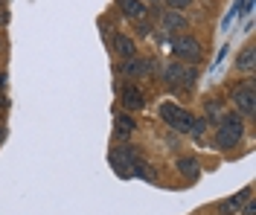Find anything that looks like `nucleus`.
<instances>
[{
    "label": "nucleus",
    "instance_id": "1",
    "mask_svg": "<svg viewBox=\"0 0 256 215\" xmlns=\"http://www.w3.org/2000/svg\"><path fill=\"white\" fill-rule=\"evenodd\" d=\"M160 116H163V122L172 125L175 131H190V134L204 131V122H198L190 111H184V108H178V105H163V108H160Z\"/></svg>",
    "mask_w": 256,
    "mask_h": 215
},
{
    "label": "nucleus",
    "instance_id": "2",
    "mask_svg": "<svg viewBox=\"0 0 256 215\" xmlns=\"http://www.w3.org/2000/svg\"><path fill=\"white\" fill-rule=\"evenodd\" d=\"M218 122H222V125H218V131H216V146L227 151V149H233V146L242 140L244 125H242L239 114H227V116H222Z\"/></svg>",
    "mask_w": 256,
    "mask_h": 215
},
{
    "label": "nucleus",
    "instance_id": "3",
    "mask_svg": "<svg viewBox=\"0 0 256 215\" xmlns=\"http://www.w3.org/2000/svg\"><path fill=\"white\" fill-rule=\"evenodd\" d=\"M172 50L180 61H201V44L192 38V35H178L175 41H172Z\"/></svg>",
    "mask_w": 256,
    "mask_h": 215
},
{
    "label": "nucleus",
    "instance_id": "4",
    "mask_svg": "<svg viewBox=\"0 0 256 215\" xmlns=\"http://www.w3.org/2000/svg\"><path fill=\"white\" fill-rule=\"evenodd\" d=\"M166 82L175 84V87H190L195 82V70L186 64H180V61H175V64L166 67Z\"/></svg>",
    "mask_w": 256,
    "mask_h": 215
},
{
    "label": "nucleus",
    "instance_id": "5",
    "mask_svg": "<svg viewBox=\"0 0 256 215\" xmlns=\"http://www.w3.org/2000/svg\"><path fill=\"white\" fill-rule=\"evenodd\" d=\"M233 102H236V108H239L242 114L254 116V114H256V93H254V84L248 82L244 87H236V93H233Z\"/></svg>",
    "mask_w": 256,
    "mask_h": 215
},
{
    "label": "nucleus",
    "instance_id": "6",
    "mask_svg": "<svg viewBox=\"0 0 256 215\" xmlns=\"http://www.w3.org/2000/svg\"><path fill=\"white\" fill-rule=\"evenodd\" d=\"M116 6L122 15L134 17V20H143L148 15V6H143V0H116Z\"/></svg>",
    "mask_w": 256,
    "mask_h": 215
},
{
    "label": "nucleus",
    "instance_id": "7",
    "mask_svg": "<svg viewBox=\"0 0 256 215\" xmlns=\"http://www.w3.org/2000/svg\"><path fill=\"white\" fill-rule=\"evenodd\" d=\"M122 105H126L128 111H137V108H143L146 99H143V93L134 87V84H126L122 87Z\"/></svg>",
    "mask_w": 256,
    "mask_h": 215
},
{
    "label": "nucleus",
    "instance_id": "8",
    "mask_svg": "<svg viewBox=\"0 0 256 215\" xmlns=\"http://www.w3.org/2000/svg\"><path fill=\"white\" fill-rule=\"evenodd\" d=\"M248 198H250V189H242L239 195H233V198L222 201V207H218V210H222V213H236V215H239Z\"/></svg>",
    "mask_w": 256,
    "mask_h": 215
},
{
    "label": "nucleus",
    "instance_id": "9",
    "mask_svg": "<svg viewBox=\"0 0 256 215\" xmlns=\"http://www.w3.org/2000/svg\"><path fill=\"white\" fill-rule=\"evenodd\" d=\"M114 50H116V55H120L122 61H128V58H134L137 47H134V41H131V38H126V35H116V38H114Z\"/></svg>",
    "mask_w": 256,
    "mask_h": 215
},
{
    "label": "nucleus",
    "instance_id": "10",
    "mask_svg": "<svg viewBox=\"0 0 256 215\" xmlns=\"http://www.w3.org/2000/svg\"><path fill=\"white\" fill-rule=\"evenodd\" d=\"M146 73H148V61H143V58H128L122 64V76L137 79V76H146Z\"/></svg>",
    "mask_w": 256,
    "mask_h": 215
},
{
    "label": "nucleus",
    "instance_id": "11",
    "mask_svg": "<svg viewBox=\"0 0 256 215\" xmlns=\"http://www.w3.org/2000/svg\"><path fill=\"white\" fill-rule=\"evenodd\" d=\"M163 29H169V32L186 29V17L180 15V12H163Z\"/></svg>",
    "mask_w": 256,
    "mask_h": 215
},
{
    "label": "nucleus",
    "instance_id": "12",
    "mask_svg": "<svg viewBox=\"0 0 256 215\" xmlns=\"http://www.w3.org/2000/svg\"><path fill=\"white\" fill-rule=\"evenodd\" d=\"M178 172L186 175L190 181H195V178H198V160H192V157H180V160H178Z\"/></svg>",
    "mask_w": 256,
    "mask_h": 215
},
{
    "label": "nucleus",
    "instance_id": "13",
    "mask_svg": "<svg viewBox=\"0 0 256 215\" xmlns=\"http://www.w3.org/2000/svg\"><path fill=\"white\" fill-rule=\"evenodd\" d=\"M254 47H244V50H242V55L239 58H236V67H239V70H244V73H250V70H254Z\"/></svg>",
    "mask_w": 256,
    "mask_h": 215
},
{
    "label": "nucleus",
    "instance_id": "14",
    "mask_svg": "<svg viewBox=\"0 0 256 215\" xmlns=\"http://www.w3.org/2000/svg\"><path fill=\"white\" fill-rule=\"evenodd\" d=\"M134 128H137V122L131 116H116V137H128Z\"/></svg>",
    "mask_w": 256,
    "mask_h": 215
},
{
    "label": "nucleus",
    "instance_id": "15",
    "mask_svg": "<svg viewBox=\"0 0 256 215\" xmlns=\"http://www.w3.org/2000/svg\"><path fill=\"white\" fill-rule=\"evenodd\" d=\"M166 3L172 6V12H180V9H186V6H190L192 0H166Z\"/></svg>",
    "mask_w": 256,
    "mask_h": 215
},
{
    "label": "nucleus",
    "instance_id": "16",
    "mask_svg": "<svg viewBox=\"0 0 256 215\" xmlns=\"http://www.w3.org/2000/svg\"><path fill=\"white\" fill-rule=\"evenodd\" d=\"M207 116H210V119H216V116H218V102H207Z\"/></svg>",
    "mask_w": 256,
    "mask_h": 215
},
{
    "label": "nucleus",
    "instance_id": "17",
    "mask_svg": "<svg viewBox=\"0 0 256 215\" xmlns=\"http://www.w3.org/2000/svg\"><path fill=\"white\" fill-rule=\"evenodd\" d=\"M242 213H244V215H256V204H254V201H248V204H244V210H242Z\"/></svg>",
    "mask_w": 256,
    "mask_h": 215
},
{
    "label": "nucleus",
    "instance_id": "18",
    "mask_svg": "<svg viewBox=\"0 0 256 215\" xmlns=\"http://www.w3.org/2000/svg\"><path fill=\"white\" fill-rule=\"evenodd\" d=\"M148 29H152V26H148V23H143V20L137 23V32H140V35H148Z\"/></svg>",
    "mask_w": 256,
    "mask_h": 215
},
{
    "label": "nucleus",
    "instance_id": "19",
    "mask_svg": "<svg viewBox=\"0 0 256 215\" xmlns=\"http://www.w3.org/2000/svg\"><path fill=\"white\" fill-rule=\"evenodd\" d=\"M6 23H9V12H6V9H0V26H6Z\"/></svg>",
    "mask_w": 256,
    "mask_h": 215
},
{
    "label": "nucleus",
    "instance_id": "20",
    "mask_svg": "<svg viewBox=\"0 0 256 215\" xmlns=\"http://www.w3.org/2000/svg\"><path fill=\"white\" fill-rule=\"evenodd\" d=\"M3 87H6V73H0V93H3Z\"/></svg>",
    "mask_w": 256,
    "mask_h": 215
},
{
    "label": "nucleus",
    "instance_id": "21",
    "mask_svg": "<svg viewBox=\"0 0 256 215\" xmlns=\"http://www.w3.org/2000/svg\"><path fill=\"white\" fill-rule=\"evenodd\" d=\"M6 105H9V99H6V96L0 93V108H6Z\"/></svg>",
    "mask_w": 256,
    "mask_h": 215
},
{
    "label": "nucleus",
    "instance_id": "22",
    "mask_svg": "<svg viewBox=\"0 0 256 215\" xmlns=\"http://www.w3.org/2000/svg\"><path fill=\"white\" fill-rule=\"evenodd\" d=\"M0 9H3V0H0Z\"/></svg>",
    "mask_w": 256,
    "mask_h": 215
},
{
    "label": "nucleus",
    "instance_id": "23",
    "mask_svg": "<svg viewBox=\"0 0 256 215\" xmlns=\"http://www.w3.org/2000/svg\"><path fill=\"white\" fill-rule=\"evenodd\" d=\"M0 140H3V131H0Z\"/></svg>",
    "mask_w": 256,
    "mask_h": 215
},
{
    "label": "nucleus",
    "instance_id": "24",
    "mask_svg": "<svg viewBox=\"0 0 256 215\" xmlns=\"http://www.w3.org/2000/svg\"><path fill=\"white\" fill-rule=\"evenodd\" d=\"M0 47H3V44H0Z\"/></svg>",
    "mask_w": 256,
    "mask_h": 215
}]
</instances>
